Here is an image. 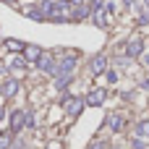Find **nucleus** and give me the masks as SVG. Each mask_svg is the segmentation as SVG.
<instances>
[{
    "mask_svg": "<svg viewBox=\"0 0 149 149\" xmlns=\"http://www.w3.org/2000/svg\"><path fill=\"white\" fill-rule=\"evenodd\" d=\"M76 68V55H65L60 63H55V76H73Z\"/></svg>",
    "mask_w": 149,
    "mask_h": 149,
    "instance_id": "f257e3e1",
    "label": "nucleus"
},
{
    "mask_svg": "<svg viewBox=\"0 0 149 149\" xmlns=\"http://www.w3.org/2000/svg\"><path fill=\"white\" fill-rule=\"evenodd\" d=\"M107 71V55H94L92 58V63H89V73H92V79H97V76H102Z\"/></svg>",
    "mask_w": 149,
    "mask_h": 149,
    "instance_id": "f03ea898",
    "label": "nucleus"
},
{
    "mask_svg": "<svg viewBox=\"0 0 149 149\" xmlns=\"http://www.w3.org/2000/svg\"><path fill=\"white\" fill-rule=\"evenodd\" d=\"M26 128V113L24 110H13L10 113V134H18Z\"/></svg>",
    "mask_w": 149,
    "mask_h": 149,
    "instance_id": "7ed1b4c3",
    "label": "nucleus"
},
{
    "mask_svg": "<svg viewBox=\"0 0 149 149\" xmlns=\"http://www.w3.org/2000/svg\"><path fill=\"white\" fill-rule=\"evenodd\" d=\"M42 52H45V50H42V47H39V45H26V47H24V52H21V55H24V60H26V63H29V65H34V63H37V60H39V55H42Z\"/></svg>",
    "mask_w": 149,
    "mask_h": 149,
    "instance_id": "20e7f679",
    "label": "nucleus"
},
{
    "mask_svg": "<svg viewBox=\"0 0 149 149\" xmlns=\"http://www.w3.org/2000/svg\"><path fill=\"white\" fill-rule=\"evenodd\" d=\"M105 100H107V92H105V89H94V92H89V94H86L84 105H89V107H100Z\"/></svg>",
    "mask_w": 149,
    "mask_h": 149,
    "instance_id": "39448f33",
    "label": "nucleus"
},
{
    "mask_svg": "<svg viewBox=\"0 0 149 149\" xmlns=\"http://www.w3.org/2000/svg\"><path fill=\"white\" fill-rule=\"evenodd\" d=\"M34 65H39L45 73H50V76H55V58L52 55H47V52H42L39 55V60L34 63Z\"/></svg>",
    "mask_w": 149,
    "mask_h": 149,
    "instance_id": "423d86ee",
    "label": "nucleus"
},
{
    "mask_svg": "<svg viewBox=\"0 0 149 149\" xmlns=\"http://www.w3.org/2000/svg\"><path fill=\"white\" fill-rule=\"evenodd\" d=\"M81 110H84V100H81V97H71V100H65V113H68L71 118H76Z\"/></svg>",
    "mask_w": 149,
    "mask_h": 149,
    "instance_id": "0eeeda50",
    "label": "nucleus"
},
{
    "mask_svg": "<svg viewBox=\"0 0 149 149\" xmlns=\"http://www.w3.org/2000/svg\"><path fill=\"white\" fill-rule=\"evenodd\" d=\"M141 52H144V42H141V39H131V42L126 45V55H128V58H139Z\"/></svg>",
    "mask_w": 149,
    "mask_h": 149,
    "instance_id": "6e6552de",
    "label": "nucleus"
},
{
    "mask_svg": "<svg viewBox=\"0 0 149 149\" xmlns=\"http://www.w3.org/2000/svg\"><path fill=\"white\" fill-rule=\"evenodd\" d=\"M16 92H18V81H16V79H10V81L0 84V94H5V97H13Z\"/></svg>",
    "mask_w": 149,
    "mask_h": 149,
    "instance_id": "1a4fd4ad",
    "label": "nucleus"
},
{
    "mask_svg": "<svg viewBox=\"0 0 149 149\" xmlns=\"http://www.w3.org/2000/svg\"><path fill=\"white\" fill-rule=\"evenodd\" d=\"M5 47L10 50V52H24V42H18V39H5Z\"/></svg>",
    "mask_w": 149,
    "mask_h": 149,
    "instance_id": "9d476101",
    "label": "nucleus"
},
{
    "mask_svg": "<svg viewBox=\"0 0 149 149\" xmlns=\"http://www.w3.org/2000/svg\"><path fill=\"white\" fill-rule=\"evenodd\" d=\"M107 126H110V131H123V115H113L107 120Z\"/></svg>",
    "mask_w": 149,
    "mask_h": 149,
    "instance_id": "9b49d317",
    "label": "nucleus"
},
{
    "mask_svg": "<svg viewBox=\"0 0 149 149\" xmlns=\"http://www.w3.org/2000/svg\"><path fill=\"white\" fill-rule=\"evenodd\" d=\"M26 65H29V63H26V60H24V55H21V58H13L8 68H13V71H24Z\"/></svg>",
    "mask_w": 149,
    "mask_h": 149,
    "instance_id": "f8f14e48",
    "label": "nucleus"
},
{
    "mask_svg": "<svg viewBox=\"0 0 149 149\" xmlns=\"http://www.w3.org/2000/svg\"><path fill=\"white\" fill-rule=\"evenodd\" d=\"M136 136H149V120H141L136 126Z\"/></svg>",
    "mask_w": 149,
    "mask_h": 149,
    "instance_id": "ddd939ff",
    "label": "nucleus"
},
{
    "mask_svg": "<svg viewBox=\"0 0 149 149\" xmlns=\"http://www.w3.org/2000/svg\"><path fill=\"white\" fill-rule=\"evenodd\" d=\"M105 73H107V81H110V84L118 81V73H115V71H105Z\"/></svg>",
    "mask_w": 149,
    "mask_h": 149,
    "instance_id": "4468645a",
    "label": "nucleus"
},
{
    "mask_svg": "<svg viewBox=\"0 0 149 149\" xmlns=\"http://www.w3.org/2000/svg\"><path fill=\"white\" fill-rule=\"evenodd\" d=\"M134 149H144V141H139V139H136V141H134Z\"/></svg>",
    "mask_w": 149,
    "mask_h": 149,
    "instance_id": "2eb2a0df",
    "label": "nucleus"
},
{
    "mask_svg": "<svg viewBox=\"0 0 149 149\" xmlns=\"http://www.w3.org/2000/svg\"><path fill=\"white\" fill-rule=\"evenodd\" d=\"M92 149H105V144H102V141H97V144H94Z\"/></svg>",
    "mask_w": 149,
    "mask_h": 149,
    "instance_id": "dca6fc26",
    "label": "nucleus"
},
{
    "mask_svg": "<svg viewBox=\"0 0 149 149\" xmlns=\"http://www.w3.org/2000/svg\"><path fill=\"white\" fill-rule=\"evenodd\" d=\"M47 149H63V147H60V144H50Z\"/></svg>",
    "mask_w": 149,
    "mask_h": 149,
    "instance_id": "f3484780",
    "label": "nucleus"
},
{
    "mask_svg": "<svg viewBox=\"0 0 149 149\" xmlns=\"http://www.w3.org/2000/svg\"><path fill=\"white\" fill-rule=\"evenodd\" d=\"M3 115H5V107H3V105H0V120H3Z\"/></svg>",
    "mask_w": 149,
    "mask_h": 149,
    "instance_id": "a211bd4d",
    "label": "nucleus"
},
{
    "mask_svg": "<svg viewBox=\"0 0 149 149\" xmlns=\"http://www.w3.org/2000/svg\"><path fill=\"white\" fill-rule=\"evenodd\" d=\"M5 71H8V65H3V63H0V73H5Z\"/></svg>",
    "mask_w": 149,
    "mask_h": 149,
    "instance_id": "6ab92c4d",
    "label": "nucleus"
},
{
    "mask_svg": "<svg viewBox=\"0 0 149 149\" xmlns=\"http://www.w3.org/2000/svg\"><path fill=\"white\" fill-rule=\"evenodd\" d=\"M60 3H71V5H73V0H60Z\"/></svg>",
    "mask_w": 149,
    "mask_h": 149,
    "instance_id": "aec40b11",
    "label": "nucleus"
},
{
    "mask_svg": "<svg viewBox=\"0 0 149 149\" xmlns=\"http://www.w3.org/2000/svg\"><path fill=\"white\" fill-rule=\"evenodd\" d=\"M84 3H89V5H92V3H97V0H84Z\"/></svg>",
    "mask_w": 149,
    "mask_h": 149,
    "instance_id": "412c9836",
    "label": "nucleus"
},
{
    "mask_svg": "<svg viewBox=\"0 0 149 149\" xmlns=\"http://www.w3.org/2000/svg\"><path fill=\"white\" fill-rule=\"evenodd\" d=\"M5 3H16V0H5Z\"/></svg>",
    "mask_w": 149,
    "mask_h": 149,
    "instance_id": "4be33fe9",
    "label": "nucleus"
}]
</instances>
